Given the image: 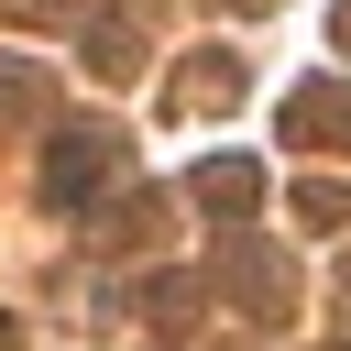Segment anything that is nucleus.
Segmentation results:
<instances>
[{"instance_id":"nucleus-1","label":"nucleus","mask_w":351,"mask_h":351,"mask_svg":"<svg viewBox=\"0 0 351 351\" xmlns=\"http://www.w3.org/2000/svg\"><path fill=\"white\" fill-rule=\"evenodd\" d=\"M110 186H121V132L66 121V132L44 143V197H55V208H99Z\"/></svg>"},{"instance_id":"nucleus-2","label":"nucleus","mask_w":351,"mask_h":351,"mask_svg":"<svg viewBox=\"0 0 351 351\" xmlns=\"http://www.w3.org/2000/svg\"><path fill=\"white\" fill-rule=\"evenodd\" d=\"M219 296H230L241 318H285V307H296V274H285L274 241H241V230H230V241H219Z\"/></svg>"},{"instance_id":"nucleus-3","label":"nucleus","mask_w":351,"mask_h":351,"mask_svg":"<svg viewBox=\"0 0 351 351\" xmlns=\"http://www.w3.org/2000/svg\"><path fill=\"white\" fill-rule=\"evenodd\" d=\"M274 132L296 143V154H351V88H329V77H307L285 110H274Z\"/></svg>"},{"instance_id":"nucleus-4","label":"nucleus","mask_w":351,"mask_h":351,"mask_svg":"<svg viewBox=\"0 0 351 351\" xmlns=\"http://www.w3.org/2000/svg\"><path fill=\"white\" fill-rule=\"evenodd\" d=\"M186 186H197V208H208V219H230V230L263 208V165H252V154H208Z\"/></svg>"},{"instance_id":"nucleus-5","label":"nucleus","mask_w":351,"mask_h":351,"mask_svg":"<svg viewBox=\"0 0 351 351\" xmlns=\"http://www.w3.org/2000/svg\"><path fill=\"white\" fill-rule=\"evenodd\" d=\"M241 88H252V77H241L230 55H186V66H176V99H186V110H230Z\"/></svg>"},{"instance_id":"nucleus-6","label":"nucleus","mask_w":351,"mask_h":351,"mask_svg":"<svg viewBox=\"0 0 351 351\" xmlns=\"http://www.w3.org/2000/svg\"><path fill=\"white\" fill-rule=\"evenodd\" d=\"M88 66H99V77H132V66H143V22H132V11H99V22H88Z\"/></svg>"},{"instance_id":"nucleus-7","label":"nucleus","mask_w":351,"mask_h":351,"mask_svg":"<svg viewBox=\"0 0 351 351\" xmlns=\"http://www.w3.org/2000/svg\"><path fill=\"white\" fill-rule=\"evenodd\" d=\"M296 219H307V230H340V219H351V186H340V176H296Z\"/></svg>"},{"instance_id":"nucleus-8","label":"nucleus","mask_w":351,"mask_h":351,"mask_svg":"<svg viewBox=\"0 0 351 351\" xmlns=\"http://www.w3.org/2000/svg\"><path fill=\"white\" fill-rule=\"evenodd\" d=\"M44 110V66L33 55H0V121H33Z\"/></svg>"},{"instance_id":"nucleus-9","label":"nucleus","mask_w":351,"mask_h":351,"mask_svg":"<svg viewBox=\"0 0 351 351\" xmlns=\"http://www.w3.org/2000/svg\"><path fill=\"white\" fill-rule=\"evenodd\" d=\"M0 11H22V22H55V11H77V0H0Z\"/></svg>"},{"instance_id":"nucleus-10","label":"nucleus","mask_w":351,"mask_h":351,"mask_svg":"<svg viewBox=\"0 0 351 351\" xmlns=\"http://www.w3.org/2000/svg\"><path fill=\"white\" fill-rule=\"evenodd\" d=\"M329 33H340V55H351V0H340V11H329Z\"/></svg>"},{"instance_id":"nucleus-11","label":"nucleus","mask_w":351,"mask_h":351,"mask_svg":"<svg viewBox=\"0 0 351 351\" xmlns=\"http://www.w3.org/2000/svg\"><path fill=\"white\" fill-rule=\"evenodd\" d=\"M230 11H274V0H230Z\"/></svg>"},{"instance_id":"nucleus-12","label":"nucleus","mask_w":351,"mask_h":351,"mask_svg":"<svg viewBox=\"0 0 351 351\" xmlns=\"http://www.w3.org/2000/svg\"><path fill=\"white\" fill-rule=\"evenodd\" d=\"M0 340H11V318H0Z\"/></svg>"},{"instance_id":"nucleus-13","label":"nucleus","mask_w":351,"mask_h":351,"mask_svg":"<svg viewBox=\"0 0 351 351\" xmlns=\"http://www.w3.org/2000/svg\"><path fill=\"white\" fill-rule=\"evenodd\" d=\"M340 351H351V340H340Z\"/></svg>"}]
</instances>
